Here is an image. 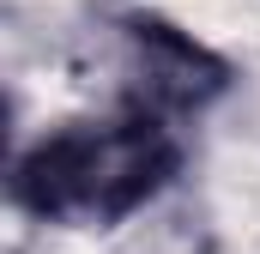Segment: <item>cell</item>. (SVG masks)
Here are the masks:
<instances>
[{
  "label": "cell",
  "mask_w": 260,
  "mask_h": 254,
  "mask_svg": "<svg viewBox=\"0 0 260 254\" xmlns=\"http://www.w3.org/2000/svg\"><path fill=\"white\" fill-rule=\"evenodd\" d=\"M182 170V139L164 115L121 109L109 121H73L12 157L6 194L18 212L61 230H109L145 212Z\"/></svg>",
  "instance_id": "obj_1"
},
{
  "label": "cell",
  "mask_w": 260,
  "mask_h": 254,
  "mask_svg": "<svg viewBox=\"0 0 260 254\" xmlns=\"http://www.w3.org/2000/svg\"><path fill=\"white\" fill-rule=\"evenodd\" d=\"M121 109H145V115H200L212 97H224L230 67L212 55L194 30L170 24V18H121Z\"/></svg>",
  "instance_id": "obj_2"
}]
</instances>
